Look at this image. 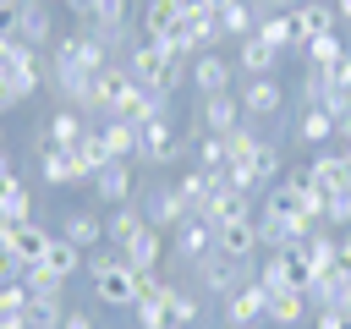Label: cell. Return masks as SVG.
Here are the masks:
<instances>
[{
	"label": "cell",
	"instance_id": "16",
	"mask_svg": "<svg viewBox=\"0 0 351 329\" xmlns=\"http://www.w3.org/2000/svg\"><path fill=\"white\" fill-rule=\"evenodd\" d=\"M335 132H340V121H335L324 104H296L291 137H296L302 148H329V143H335Z\"/></svg>",
	"mask_w": 351,
	"mask_h": 329
},
{
	"label": "cell",
	"instance_id": "23",
	"mask_svg": "<svg viewBox=\"0 0 351 329\" xmlns=\"http://www.w3.org/2000/svg\"><path fill=\"white\" fill-rule=\"evenodd\" d=\"M159 115H176L170 110V93H159V88H132V99L121 104V121H132V126H148V121H159Z\"/></svg>",
	"mask_w": 351,
	"mask_h": 329
},
{
	"label": "cell",
	"instance_id": "15",
	"mask_svg": "<svg viewBox=\"0 0 351 329\" xmlns=\"http://www.w3.org/2000/svg\"><path fill=\"white\" fill-rule=\"evenodd\" d=\"M11 38H22V44H33V49L49 55V44L60 38V27H55V5H44V0H22V11H16V33H11Z\"/></svg>",
	"mask_w": 351,
	"mask_h": 329
},
{
	"label": "cell",
	"instance_id": "51",
	"mask_svg": "<svg viewBox=\"0 0 351 329\" xmlns=\"http://www.w3.org/2000/svg\"><path fill=\"white\" fill-rule=\"evenodd\" d=\"M5 55H11V33H0V71H5Z\"/></svg>",
	"mask_w": 351,
	"mask_h": 329
},
{
	"label": "cell",
	"instance_id": "21",
	"mask_svg": "<svg viewBox=\"0 0 351 329\" xmlns=\"http://www.w3.org/2000/svg\"><path fill=\"white\" fill-rule=\"evenodd\" d=\"M291 22H296L302 49H307V38H318V33H340V11H335V0H302V5L291 11Z\"/></svg>",
	"mask_w": 351,
	"mask_h": 329
},
{
	"label": "cell",
	"instance_id": "27",
	"mask_svg": "<svg viewBox=\"0 0 351 329\" xmlns=\"http://www.w3.org/2000/svg\"><path fill=\"white\" fill-rule=\"evenodd\" d=\"M340 60H351V49H346V38L340 33H318V38H307V49H302V66H313V71H335Z\"/></svg>",
	"mask_w": 351,
	"mask_h": 329
},
{
	"label": "cell",
	"instance_id": "11",
	"mask_svg": "<svg viewBox=\"0 0 351 329\" xmlns=\"http://www.w3.org/2000/svg\"><path fill=\"white\" fill-rule=\"evenodd\" d=\"M88 186H93V197H99L104 208L137 203V164H132V159H110V164H104V170H99Z\"/></svg>",
	"mask_w": 351,
	"mask_h": 329
},
{
	"label": "cell",
	"instance_id": "50",
	"mask_svg": "<svg viewBox=\"0 0 351 329\" xmlns=\"http://www.w3.org/2000/svg\"><path fill=\"white\" fill-rule=\"evenodd\" d=\"M5 175H16V164H11V154H5V143H0V181Z\"/></svg>",
	"mask_w": 351,
	"mask_h": 329
},
{
	"label": "cell",
	"instance_id": "17",
	"mask_svg": "<svg viewBox=\"0 0 351 329\" xmlns=\"http://www.w3.org/2000/svg\"><path fill=\"white\" fill-rule=\"evenodd\" d=\"M192 121H197L203 132H219V137H225V132H236L247 115H241V99H236V88H230V93H208V99H197V115H192Z\"/></svg>",
	"mask_w": 351,
	"mask_h": 329
},
{
	"label": "cell",
	"instance_id": "41",
	"mask_svg": "<svg viewBox=\"0 0 351 329\" xmlns=\"http://www.w3.org/2000/svg\"><path fill=\"white\" fill-rule=\"evenodd\" d=\"M77 159H82V170H88V181H93V175H99L104 164H110V148H104V137H99V121H93V132H88L82 143H77Z\"/></svg>",
	"mask_w": 351,
	"mask_h": 329
},
{
	"label": "cell",
	"instance_id": "20",
	"mask_svg": "<svg viewBox=\"0 0 351 329\" xmlns=\"http://www.w3.org/2000/svg\"><path fill=\"white\" fill-rule=\"evenodd\" d=\"M38 181L44 186H77V181H88V170H82L77 148H38Z\"/></svg>",
	"mask_w": 351,
	"mask_h": 329
},
{
	"label": "cell",
	"instance_id": "48",
	"mask_svg": "<svg viewBox=\"0 0 351 329\" xmlns=\"http://www.w3.org/2000/svg\"><path fill=\"white\" fill-rule=\"evenodd\" d=\"M16 104H22V99H16V93H11V77H5V71H0V115H5V110H16Z\"/></svg>",
	"mask_w": 351,
	"mask_h": 329
},
{
	"label": "cell",
	"instance_id": "6",
	"mask_svg": "<svg viewBox=\"0 0 351 329\" xmlns=\"http://www.w3.org/2000/svg\"><path fill=\"white\" fill-rule=\"evenodd\" d=\"M88 132H93V115H82V110H71V104H55V110L44 115L33 148H77Z\"/></svg>",
	"mask_w": 351,
	"mask_h": 329
},
{
	"label": "cell",
	"instance_id": "40",
	"mask_svg": "<svg viewBox=\"0 0 351 329\" xmlns=\"http://www.w3.org/2000/svg\"><path fill=\"white\" fill-rule=\"evenodd\" d=\"M132 307H143V302H165L170 296V280L159 274V269H132Z\"/></svg>",
	"mask_w": 351,
	"mask_h": 329
},
{
	"label": "cell",
	"instance_id": "46",
	"mask_svg": "<svg viewBox=\"0 0 351 329\" xmlns=\"http://www.w3.org/2000/svg\"><path fill=\"white\" fill-rule=\"evenodd\" d=\"M313 329H351V313H340V307H318V313H313Z\"/></svg>",
	"mask_w": 351,
	"mask_h": 329
},
{
	"label": "cell",
	"instance_id": "44",
	"mask_svg": "<svg viewBox=\"0 0 351 329\" xmlns=\"http://www.w3.org/2000/svg\"><path fill=\"white\" fill-rule=\"evenodd\" d=\"M132 324H137V329H176V318H170L165 302H143V307H132Z\"/></svg>",
	"mask_w": 351,
	"mask_h": 329
},
{
	"label": "cell",
	"instance_id": "4",
	"mask_svg": "<svg viewBox=\"0 0 351 329\" xmlns=\"http://www.w3.org/2000/svg\"><path fill=\"white\" fill-rule=\"evenodd\" d=\"M176 159H186V132L176 126V115L137 126V164H176Z\"/></svg>",
	"mask_w": 351,
	"mask_h": 329
},
{
	"label": "cell",
	"instance_id": "36",
	"mask_svg": "<svg viewBox=\"0 0 351 329\" xmlns=\"http://www.w3.org/2000/svg\"><path fill=\"white\" fill-rule=\"evenodd\" d=\"M291 241H296L291 219H280L274 208H263V203H258V247H263V252H280V247H291Z\"/></svg>",
	"mask_w": 351,
	"mask_h": 329
},
{
	"label": "cell",
	"instance_id": "13",
	"mask_svg": "<svg viewBox=\"0 0 351 329\" xmlns=\"http://www.w3.org/2000/svg\"><path fill=\"white\" fill-rule=\"evenodd\" d=\"M214 192H219V170H203V164H181L176 170V197L186 203V214H208V203H214Z\"/></svg>",
	"mask_w": 351,
	"mask_h": 329
},
{
	"label": "cell",
	"instance_id": "1",
	"mask_svg": "<svg viewBox=\"0 0 351 329\" xmlns=\"http://www.w3.org/2000/svg\"><path fill=\"white\" fill-rule=\"evenodd\" d=\"M126 66H132V77H137L143 88H159V93H170V99H176V88H181L186 71H192V60H186L176 44H165V38H137V44L126 49Z\"/></svg>",
	"mask_w": 351,
	"mask_h": 329
},
{
	"label": "cell",
	"instance_id": "53",
	"mask_svg": "<svg viewBox=\"0 0 351 329\" xmlns=\"http://www.w3.org/2000/svg\"><path fill=\"white\" fill-rule=\"evenodd\" d=\"M340 126H346V132H351V110H346V115H340Z\"/></svg>",
	"mask_w": 351,
	"mask_h": 329
},
{
	"label": "cell",
	"instance_id": "14",
	"mask_svg": "<svg viewBox=\"0 0 351 329\" xmlns=\"http://www.w3.org/2000/svg\"><path fill=\"white\" fill-rule=\"evenodd\" d=\"M55 236H66L71 247L93 252V247H104V214H99V208H82V203H66V208H60V230H55Z\"/></svg>",
	"mask_w": 351,
	"mask_h": 329
},
{
	"label": "cell",
	"instance_id": "24",
	"mask_svg": "<svg viewBox=\"0 0 351 329\" xmlns=\"http://www.w3.org/2000/svg\"><path fill=\"white\" fill-rule=\"evenodd\" d=\"M148 230V219H143V208L137 203H121V208H104V241L121 252V247H132V236H143Z\"/></svg>",
	"mask_w": 351,
	"mask_h": 329
},
{
	"label": "cell",
	"instance_id": "25",
	"mask_svg": "<svg viewBox=\"0 0 351 329\" xmlns=\"http://www.w3.org/2000/svg\"><path fill=\"white\" fill-rule=\"evenodd\" d=\"M49 236H55V230H44L38 219H22V225H11V236H5V241H11V252L22 258V269H33V263H44Z\"/></svg>",
	"mask_w": 351,
	"mask_h": 329
},
{
	"label": "cell",
	"instance_id": "12",
	"mask_svg": "<svg viewBox=\"0 0 351 329\" xmlns=\"http://www.w3.org/2000/svg\"><path fill=\"white\" fill-rule=\"evenodd\" d=\"M302 181L313 186V192H351V159L340 154V148H318L313 159H307V170H302Z\"/></svg>",
	"mask_w": 351,
	"mask_h": 329
},
{
	"label": "cell",
	"instance_id": "26",
	"mask_svg": "<svg viewBox=\"0 0 351 329\" xmlns=\"http://www.w3.org/2000/svg\"><path fill=\"white\" fill-rule=\"evenodd\" d=\"M258 38H263V44H274L280 55H302V38H296L291 11H263V16H258Z\"/></svg>",
	"mask_w": 351,
	"mask_h": 329
},
{
	"label": "cell",
	"instance_id": "35",
	"mask_svg": "<svg viewBox=\"0 0 351 329\" xmlns=\"http://www.w3.org/2000/svg\"><path fill=\"white\" fill-rule=\"evenodd\" d=\"M307 318V291H269V324L296 329Z\"/></svg>",
	"mask_w": 351,
	"mask_h": 329
},
{
	"label": "cell",
	"instance_id": "30",
	"mask_svg": "<svg viewBox=\"0 0 351 329\" xmlns=\"http://www.w3.org/2000/svg\"><path fill=\"white\" fill-rule=\"evenodd\" d=\"M0 219H5V225L33 219V186H27L22 175H5V181H0Z\"/></svg>",
	"mask_w": 351,
	"mask_h": 329
},
{
	"label": "cell",
	"instance_id": "54",
	"mask_svg": "<svg viewBox=\"0 0 351 329\" xmlns=\"http://www.w3.org/2000/svg\"><path fill=\"white\" fill-rule=\"evenodd\" d=\"M44 5H66V0H44Z\"/></svg>",
	"mask_w": 351,
	"mask_h": 329
},
{
	"label": "cell",
	"instance_id": "7",
	"mask_svg": "<svg viewBox=\"0 0 351 329\" xmlns=\"http://www.w3.org/2000/svg\"><path fill=\"white\" fill-rule=\"evenodd\" d=\"M137 208H143V219L154 225V230H176L181 219H192L186 214V203L176 197V181H154V186H137Z\"/></svg>",
	"mask_w": 351,
	"mask_h": 329
},
{
	"label": "cell",
	"instance_id": "18",
	"mask_svg": "<svg viewBox=\"0 0 351 329\" xmlns=\"http://www.w3.org/2000/svg\"><path fill=\"white\" fill-rule=\"evenodd\" d=\"M214 247L219 252H236V258H258V214H236V219H219L214 225Z\"/></svg>",
	"mask_w": 351,
	"mask_h": 329
},
{
	"label": "cell",
	"instance_id": "43",
	"mask_svg": "<svg viewBox=\"0 0 351 329\" xmlns=\"http://www.w3.org/2000/svg\"><path fill=\"white\" fill-rule=\"evenodd\" d=\"M324 225L340 230V236L351 230V192H329V197H324Z\"/></svg>",
	"mask_w": 351,
	"mask_h": 329
},
{
	"label": "cell",
	"instance_id": "31",
	"mask_svg": "<svg viewBox=\"0 0 351 329\" xmlns=\"http://www.w3.org/2000/svg\"><path fill=\"white\" fill-rule=\"evenodd\" d=\"M99 137H104L110 159H132V164H137V126H132V121L104 115V121H99Z\"/></svg>",
	"mask_w": 351,
	"mask_h": 329
},
{
	"label": "cell",
	"instance_id": "52",
	"mask_svg": "<svg viewBox=\"0 0 351 329\" xmlns=\"http://www.w3.org/2000/svg\"><path fill=\"white\" fill-rule=\"evenodd\" d=\"M335 11H340V22H351V0H335Z\"/></svg>",
	"mask_w": 351,
	"mask_h": 329
},
{
	"label": "cell",
	"instance_id": "2",
	"mask_svg": "<svg viewBox=\"0 0 351 329\" xmlns=\"http://www.w3.org/2000/svg\"><path fill=\"white\" fill-rule=\"evenodd\" d=\"M247 280H258V258H236V252H203L197 263H192V285L203 291V296H214V302H225L230 291H241Z\"/></svg>",
	"mask_w": 351,
	"mask_h": 329
},
{
	"label": "cell",
	"instance_id": "29",
	"mask_svg": "<svg viewBox=\"0 0 351 329\" xmlns=\"http://www.w3.org/2000/svg\"><path fill=\"white\" fill-rule=\"evenodd\" d=\"M302 252H307V269H313V280H318L324 269H335V263H340V230L318 225V230L302 241Z\"/></svg>",
	"mask_w": 351,
	"mask_h": 329
},
{
	"label": "cell",
	"instance_id": "49",
	"mask_svg": "<svg viewBox=\"0 0 351 329\" xmlns=\"http://www.w3.org/2000/svg\"><path fill=\"white\" fill-rule=\"evenodd\" d=\"M302 0H258V11H296Z\"/></svg>",
	"mask_w": 351,
	"mask_h": 329
},
{
	"label": "cell",
	"instance_id": "28",
	"mask_svg": "<svg viewBox=\"0 0 351 329\" xmlns=\"http://www.w3.org/2000/svg\"><path fill=\"white\" fill-rule=\"evenodd\" d=\"M143 38H176L181 27V0H143Z\"/></svg>",
	"mask_w": 351,
	"mask_h": 329
},
{
	"label": "cell",
	"instance_id": "34",
	"mask_svg": "<svg viewBox=\"0 0 351 329\" xmlns=\"http://www.w3.org/2000/svg\"><path fill=\"white\" fill-rule=\"evenodd\" d=\"M165 307H170L176 329H192V324H203V291H197V285H170Z\"/></svg>",
	"mask_w": 351,
	"mask_h": 329
},
{
	"label": "cell",
	"instance_id": "38",
	"mask_svg": "<svg viewBox=\"0 0 351 329\" xmlns=\"http://www.w3.org/2000/svg\"><path fill=\"white\" fill-rule=\"evenodd\" d=\"M44 269L60 274V280H71V274L82 269V247H71L66 236H49V247H44Z\"/></svg>",
	"mask_w": 351,
	"mask_h": 329
},
{
	"label": "cell",
	"instance_id": "32",
	"mask_svg": "<svg viewBox=\"0 0 351 329\" xmlns=\"http://www.w3.org/2000/svg\"><path fill=\"white\" fill-rule=\"evenodd\" d=\"M258 0H225L219 5V33L225 38H247V33H258Z\"/></svg>",
	"mask_w": 351,
	"mask_h": 329
},
{
	"label": "cell",
	"instance_id": "9",
	"mask_svg": "<svg viewBox=\"0 0 351 329\" xmlns=\"http://www.w3.org/2000/svg\"><path fill=\"white\" fill-rule=\"evenodd\" d=\"M186 82L197 88V99H208V93H230V88L241 82V71H236V60H230V55H219V49H203V55H192V71H186Z\"/></svg>",
	"mask_w": 351,
	"mask_h": 329
},
{
	"label": "cell",
	"instance_id": "8",
	"mask_svg": "<svg viewBox=\"0 0 351 329\" xmlns=\"http://www.w3.org/2000/svg\"><path fill=\"white\" fill-rule=\"evenodd\" d=\"M219 324L225 329H258V324H269V291L258 280H247L241 291H230L219 302Z\"/></svg>",
	"mask_w": 351,
	"mask_h": 329
},
{
	"label": "cell",
	"instance_id": "39",
	"mask_svg": "<svg viewBox=\"0 0 351 329\" xmlns=\"http://www.w3.org/2000/svg\"><path fill=\"white\" fill-rule=\"evenodd\" d=\"M247 164H252V175H258V181H263V192H269V186L280 181V170H285V154H280V143H274V137H263V143H258V154H252Z\"/></svg>",
	"mask_w": 351,
	"mask_h": 329
},
{
	"label": "cell",
	"instance_id": "5",
	"mask_svg": "<svg viewBox=\"0 0 351 329\" xmlns=\"http://www.w3.org/2000/svg\"><path fill=\"white\" fill-rule=\"evenodd\" d=\"M132 88H137V77H132L126 60H110L104 71H93V121L121 115V104L132 99Z\"/></svg>",
	"mask_w": 351,
	"mask_h": 329
},
{
	"label": "cell",
	"instance_id": "19",
	"mask_svg": "<svg viewBox=\"0 0 351 329\" xmlns=\"http://www.w3.org/2000/svg\"><path fill=\"white\" fill-rule=\"evenodd\" d=\"M170 252H176V263H186V269H192L203 252H214V225H208V219H197V214H192V219H181V225L170 230Z\"/></svg>",
	"mask_w": 351,
	"mask_h": 329
},
{
	"label": "cell",
	"instance_id": "42",
	"mask_svg": "<svg viewBox=\"0 0 351 329\" xmlns=\"http://www.w3.org/2000/svg\"><path fill=\"white\" fill-rule=\"evenodd\" d=\"M22 285H27V296H60V291H66V280H60V274H49L44 263L22 269Z\"/></svg>",
	"mask_w": 351,
	"mask_h": 329
},
{
	"label": "cell",
	"instance_id": "10",
	"mask_svg": "<svg viewBox=\"0 0 351 329\" xmlns=\"http://www.w3.org/2000/svg\"><path fill=\"white\" fill-rule=\"evenodd\" d=\"M236 99H241V115H247V121H274V115L285 110L280 77H241V82H236Z\"/></svg>",
	"mask_w": 351,
	"mask_h": 329
},
{
	"label": "cell",
	"instance_id": "37",
	"mask_svg": "<svg viewBox=\"0 0 351 329\" xmlns=\"http://www.w3.org/2000/svg\"><path fill=\"white\" fill-rule=\"evenodd\" d=\"M60 318H66V296H27V307H22L27 329H60Z\"/></svg>",
	"mask_w": 351,
	"mask_h": 329
},
{
	"label": "cell",
	"instance_id": "3",
	"mask_svg": "<svg viewBox=\"0 0 351 329\" xmlns=\"http://www.w3.org/2000/svg\"><path fill=\"white\" fill-rule=\"evenodd\" d=\"M110 60H115V55H110V49L93 38V27H82V22L66 27V33L49 44V71H88V77H93V71H104Z\"/></svg>",
	"mask_w": 351,
	"mask_h": 329
},
{
	"label": "cell",
	"instance_id": "22",
	"mask_svg": "<svg viewBox=\"0 0 351 329\" xmlns=\"http://www.w3.org/2000/svg\"><path fill=\"white\" fill-rule=\"evenodd\" d=\"M285 55L274 49V44H263L258 33H247V38H236V71L241 77H274V66H280Z\"/></svg>",
	"mask_w": 351,
	"mask_h": 329
},
{
	"label": "cell",
	"instance_id": "45",
	"mask_svg": "<svg viewBox=\"0 0 351 329\" xmlns=\"http://www.w3.org/2000/svg\"><path fill=\"white\" fill-rule=\"evenodd\" d=\"M22 307H27V285L22 280L0 285V318H22Z\"/></svg>",
	"mask_w": 351,
	"mask_h": 329
},
{
	"label": "cell",
	"instance_id": "47",
	"mask_svg": "<svg viewBox=\"0 0 351 329\" xmlns=\"http://www.w3.org/2000/svg\"><path fill=\"white\" fill-rule=\"evenodd\" d=\"M60 329H99V324H93V313H88V307H66Z\"/></svg>",
	"mask_w": 351,
	"mask_h": 329
},
{
	"label": "cell",
	"instance_id": "33",
	"mask_svg": "<svg viewBox=\"0 0 351 329\" xmlns=\"http://www.w3.org/2000/svg\"><path fill=\"white\" fill-rule=\"evenodd\" d=\"M121 258H126V269H159V258H165V230H143V236H132V247H121Z\"/></svg>",
	"mask_w": 351,
	"mask_h": 329
}]
</instances>
